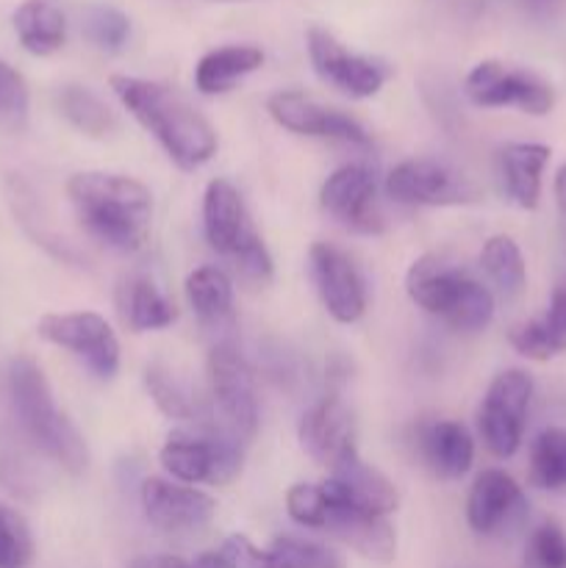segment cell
I'll return each instance as SVG.
<instances>
[{
    "label": "cell",
    "instance_id": "cell-1",
    "mask_svg": "<svg viewBox=\"0 0 566 568\" xmlns=\"http://www.w3.org/2000/svg\"><path fill=\"white\" fill-rule=\"evenodd\" d=\"M109 83L120 103L159 139L181 170H198L216 153L214 128L178 89L133 75H111Z\"/></svg>",
    "mask_w": 566,
    "mask_h": 568
},
{
    "label": "cell",
    "instance_id": "cell-2",
    "mask_svg": "<svg viewBox=\"0 0 566 568\" xmlns=\"http://www.w3.org/2000/svg\"><path fill=\"white\" fill-rule=\"evenodd\" d=\"M67 194L83 231L120 253H137L148 244L153 200L144 183L111 172H78Z\"/></svg>",
    "mask_w": 566,
    "mask_h": 568
},
{
    "label": "cell",
    "instance_id": "cell-3",
    "mask_svg": "<svg viewBox=\"0 0 566 568\" xmlns=\"http://www.w3.org/2000/svg\"><path fill=\"white\" fill-rule=\"evenodd\" d=\"M11 405L26 436L70 475H81L89 449L78 427L55 408L44 372L31 358H14L9 366Z\"/></svg>",
    "mask_w": 566,
    "mask_h": 568
},
{
    "label": "cell",
    "instance_id": "cell-4",
    "mask_svg": "<svg viewBox=\"0 0 566 568\" xmlns=\"http://www.w3.org/2000/svg\"><path fill=\"white\" fill-rule=\"evenodd\" d=\"M405 288L420 308L444 320L453 331L477 333L494 316L492 292L458 266L444 264L438 255H422L414 261Z\"/></svg>",
    "mask_w": 566,
    "mask_h": 568
},
{
    "label": "cell",
    "instance_id": "cell-5",
    "mask_svg": "<svg viewBox=\"0 0 566 568\" xmlns=\"http://www.w3.org/2000/svg\"><path fill=\"white\" fill-rule=\"evenodd\" d=\"M203 227L211 250L231 258L236 270H242L250 281H270L272 277V255L261 242L259 231L250 222L244 200L233 183L211 181L203 194Z\"/></svg>",
    "mask_w": 566,
    "mask_h": 568
},
{
    "label": "cell",
    "instance_id": "cell-6",
    "mask_svg": "<svg viewBox=\"0 0 566 568\" xmlns=\"http://www.w3.org/2000/svg\"><path fill=\"white\" fill-rule=\"evenodd\" d=\"M159 458L161 466L183 486H225L242 469V444L220 427L205 433L172 430Z\"/></svg>",
    "mask_w": 566,
    "mask_h": 568
},
{
    "label": "cell",
    "instance_id": "cell-7",
    "mask_svg": "<svg viewBox=\"0 0 566 568\" xmlns=\"http://www.w3.org/2000/svg\"><path fill=\"white\" fill-rule=\"evenodd\" d=\"M209 386L214 403V427L247 444L259 430V399L253 372L233 344L220 342L209 353Z\"/></svg>",
    "mask_w": 566,
    "mask_h": 568
},
{
    "label": "cell",
    "instance_id": "cell-8",
    "mask_svg": "<svg viewBox=\"0 0 566 568\" xmlns=\"http://www.w3.org/2000/svg\"><path fill=\"white\" fill-rule=\"evenodd\" d=\"M464 92L469 103L481 105V109L514 105V109L533 116L549 114L555 105L553 87L542 75L525 70V67H511L494 59L472 67L464 81Z\"/></svg>",
    "mask_w": 566,
    "mask_h": 568
},
{
    "label": "cell",
    "instance_id": "cell-9",
    "mask_svg": "<svg viewBox=\"0 0 566 568\" xmlns=\"http://www.w3.org/2000/svg\"><path fill=\"white\" fill-rule=\"evenodd\" d=\"M533 399V377L525 369L499 372L477 410L483 444L497 458H511L525 436L527 408Z\"/></svg>",
    "mask_w": 566,
    "mask_h": 568
},
{
    "label": "cell",
    "instance_id": "cell-10",
    "mask_svg": "<svg viewBox=\"0 0 566 568\" xmlns=\"http://www.w3.org/2000/svg\"><path fill=\"white\" fill-rule=\"evenodd\" d=\"M386 194L405 205H472L481 200V189L453 166L433 159H408L386 175Z\"/></svg>",
    "mask_w": 566,
    "mask_h": 568
},
{
    "label": "cell",
    "instance_id": "cell-11",
    "mask_svg": "<svg viewBox=\"0 0 566 568\" xmlns=\"http://www.w3.org/2000/svg\"><path fill=\"white\" fill-rule=\"evenodd\" d=\"M37 333L44 342L78 355L103 381L114 377L120 369V342L100 314H92V311L48 314L39 320Z\"/></svg>",
    "mask_w": 566,
    "mask_h": 568
},
{
    "label": "cell",
    "instance_id": "cell-12",
    "mask_svg": "<svg viewBox=\"0 0 566 568\" xmlns=\"http://www.w3.org/2000/svg\"><path fill=\"white\" fill-rule=\"evenodd\" d=\"M309 59L322 81L355 100L377 94L392 75L386 61L344 48L325 28H311L309 31Z\"/></svg>",
    "mask_w": 566,
    "mask_h": 568
},
{
    "label": "cell",
    "instance_id": "cell-13",
    "mask_svg": "<svg viewBox=\"0 0 566 568\" xmlns=\"http://www.w3.org/2000/svg\"><path fill=\"white\" fill-rule=\"evenodd\" d=\"M311 281L327 314L342 325H353L366 308V288L358 266L333 244H314L309 253Z\"/></svg>",
    "mask_w": 566,
    "mask_h": 568
},
{
    "label": "cell",
    "instance_id": "cell-14",
    "mask_svg": "<svg viewBox=\"0 0 566 568\" xmlns=\"http://www.w3.org/2000/svg\"><path fill=\"white\" fill-rule=\"evenodd\" d=\"M272 120L286 131L297 133V136H316V139H333V142L370 144V133L361 125L355 116L344 114V111L333 109V105L320 103V100L309 98L303 92H277L272 94L270 103Z\"/></svg>",
    "mask_w": 566,
    "mask_h": 568
},
{
    "label": "cell",
    "instance_id": "cell-15",
    "mask_svg": "<svg viewBox=\"0 0 566 568\" xmlns=\"http://www.w3.org/2000/svg\"><path fill=\"white\" fill-rule=\"evenodd\" d=\"M320 203L338 225L355 233H381L383 214L377 209L375 172L364 164L338 166L320 189Z\"/></svg>",
    "mask_w": 566,
    "mask_h": 568
},
{
    "label": "cell",
    "instance_id": "cell-16",
    "mask_svg": "<svg viewBox=\"0 0 566 568\" xmlns=\"http://www.w3.org/2000/svg\"><path fill=\"white\" fill-rule=\"evenodd\" d=\"M142 508L150 525L166 536H189L211 525L216 514V503L209 494L189 488L183 483L150 477L142 483Z\"/></svg>",
    "mask_w": 566,
    "mask_h": 568
},
{
    "label": "cell",
    "instance_id": "cell-17",
    "mask_svg": "<svg viewBox=\"0 0 566 568\" xmlns=\"http://www.w3.org/2000/svg\"><path fill=\"white\" fill-rule=\"evenodd\" d=\"M320 488L322 497H325L320 530L336 536L338 541L347 544L350 549H355L361 558L375 560V564H392L394 555H397V536H394L386 516L355 508V505L342 503V499L333 497L331 491H325V486Z\"/></svg>",
    "mask_w": 566,
    "mask_h": 568
},
{
    "label": "cell",
    "instance_id": "cell-18",
    "mask_svg": "<svg viewBox=\"0 0 566 568\" xmlns=\"http://www.w3.org/2000/svg\"><path fill=\"white\" fill-rule=\"evenodd\" d=\"M228 568H344L342 555L305 538L281 536L270 547H255L247 536H231L216 552Z\"/></svg>",
    "mask_w": 566,
    "mask_h": 568
},
{
    "label": "cell",
    "instance_id": "cell-19",
    "mask_svg": "<svg viewBox=\"0 0 566 568\" xmlns=\"http://www.w3.org/2000/svg\"><path fill=\"white\" fill-rule=\"evenodd\" d=\"M527 519V499L519 483L499 469L477 475L466 499V521L477 536H503Z\"/></svg>",
    "mask_w": 566,
    "mask_h": 568
},
{
    "label": "cell",
    "instance_id": "cell-20",
    "mask_svg": "<svg viewBox=\"0 0 566 568\" xmlns=\"http://www.w3.org/2000/svg\"><path fill=\"white\" fill-rule=\"evenodd\" d=\"M297 436L305 453H309L316 464L327 466V469L342 464L347 455L358 453V449H355L353 416L344 408L342 399L336 397L322 399L314 408L305 410L303 419H300Z\"/></svg>",
    "mask_w": 566,
    "mask_h": 568
},
{
    "label": "cell",
    "instance_id": "cell-21",
    "mask_svg": "<svg viewBox=\"0 0 566 568\" xmlns=\"http://www.w3.org/2000/svg\"><path fill=\"white\" fill-rule=\"evenodd\" d=\"M322 486L342 503H350L377 516H388L400 503L397 488L392 486V480L383 471H377L375 466L364 464L358 453L347 455L342 464L333 466L331 477Z\"/></svg>",
    "mask_w": 566,
    "mask_h": 568
},
{
    "label": "cell",
    "instance_id": "cell-22",
    "mask_svg": "<svg viewBox=\"0 0 566 568\" xmlns=\"http://www.w3.org/2000/svg\"><path fill=\"white\" fill-rule=\"evenodd\" d=\"M416 449L427 469L444 480H458L475 460V442L461 422L433 419L422 422L416 430Z\"/></svg>",
    "mask_w": 566,
    "mask_h": 568
},
{
    "label": "cell",
    "instance_id": "cell-23",
    "mask_svg": "<svg viewBox=\"0 0 566 568\" xmlns=\"http://www.w3.org/2000/svg\"><path fill=\"white\" fill-rule=\"evenodd\" d=\"M553 150L536 142H508L497 153L503 189L519 209L533 211L542 200V175Z\"/></svg>",
    "mask_w": 566,
    "mask_h": 568
},
{
    "label": "cell",
    "instance_id": "cell-24",
    "mask_svg": "<svg viewBox=\"0 0 566 568\" xmlns=\"http://www.w3.org/2000/svg\"><path fill=\"white\" fill-rule=\"evenodd\" d=\"M117 308H120L122 322L133 333L161 331V327L175 322L172 300L153 281L142 275L122 277L120 286H117Z\"/></svg>",
    "mask_w": 566,
    "mask_h": 568
},
{
    "label": "cell",
    "instance_id": "cell-25",
    "mask_svg": "<svg viewBox=\"0 0 566 568\" xmlns=\"http://www.w3.org/2000/svg\"><path fill=\"white\" fill-rule=\"evenodd\" d=\"M11 26L22 48L33 55H53L67 42V17L53 0H22Z\"/></svg>",
    "mask_w": 566,
    "mask_h": 568
},
{
    "label": "cell",
    "instance_id": "cell-26",
    "mask_svg": "<svg viewBox=\"0 0 566 568\" xmlns=\"http://www.w3.org/2000/svg\"><path fill=\"white\" fill-rule=\"evenodd\" d=\"M264 64V50L255 44H225L209 50L194 67V87L203 94H222L233 89V83L255 72Z\"/></svg>",
    "mask_w": 566,
    "mask_h": 568
},
{
    "label": "cell",
    "instance_id": "cell-27",
    "mask_svg": "<svg viewBox=\"0 0 566 568\" xmlns=\"http://www.w3.org/2000/svg\"><path fill=\"white\" fill-rule=\"evenodd\" d=\"M186 297L205 327H222L233 316V283L216 266H200L186 277Z\"/></svg>",
    "mask_w": 566,
    "mask_h": 568
},
{
    "label": "cell",
    "instance_id": "cell-28",
    "mask_svg": "<svg viewBox=\"0 0 566 568\" xmlns=\"http://www.w3.org/2000/svg\"><path fill=\"white\" fill-rule=\"evenodd\" d=\"M55 105L61 116L92 139H105L117 131V116L103 100L78 83H67L55 92Z\"/></svg>",
    "mask_w": 566,
    "mask_h": 568
},
{
    "label": "cell",
    "instance_id": "cell-29",
    "mask_svg": "<svg viewBox=\"0 0 566 568\" xmlns=\"http://www.w3.org/2000/svg\"><path fill=\"white\" fill-rule=\"evenodd\" d=\"M481 266L488 275V281L499 288V294L508 300L519 297L525 292L527 270L525 258H522L519 244L511 236H492L481 250Z\"/></svg>",
    "mask_w": 566,
    "mask_h": 568
},
{
    "label": "cell",
    "instance_id": "cell-30",
    "mask_svg": "<svg viewBox=\"0 0 566 568\" xmlns=\"http://www.w3.org/2000/svg\"><path fill=\"white\" fill-rule=\"evenodd\" d=\"M530 483L544 491L566 488V427H547L530 449Z\"/></svg>",
    "mask_w": 566,
    "mask_h": 568
},
{
    "label": "cell",
    "instance_id": "cell-31",
    "mask_svg": "<svg viewBox=\"0 0 566 568\" xmlns=\"http://www.w3.org/2000/svg\"><path fill=\"white\" fill-rule=\"evenodd\" d=\"M81 26L89 42L98 50H105V53H120L125 48L128 37H131V20L120 9L105 3L87 6L81 17Z\"/></svg>",
    "mask_w": 566,
    "mask_h": 568
},
{
    "label": "cell",
    "instance_id": "cell-32",
    "mask_svg": "<svg viewBox=\"0 0 566 568\" xmlns=\"http://www.w3.org/2000/svg\"><path fill=\"white\" fill-rule=\"evenodd\" d=\"M33 558V538L26 519L0 503V568H28Z\"/></svg>",
    "mask_w": 566,
    "mask_h": 568
},
{
    "label": "cell",
    "instance_id": "cell-33",
    "mask_svg": "<svg viewBox=\"0 0 566 568\" xmlns=\"http://www.w3.org/2000/svg\"><path fill=\"white\" fill-rule=\"evenodd\" d=\"M144 386H148L150 399L155 403V408L166 416V419H192L194 408L189 403L186 392L181 388V383L159 364H150L144 369Z\"/></svg>",
    "mask_w": 566,
    "mask_h": 568
},
{
    "label": "cell",
    "instance_id": "cell-34",
    "mask_svg": "<svg viewBox=\"0 0 566 568\" xmlns=\"http://www.w3.org/2000/svg\"><path fill=\"white\" fill-rule=\"evenodd\" d=\"M508 338L511 344H514L516 353L533 361H549L555 358V355L566 353V338L558 336L553 327H547V322H544L542 316L516 325Z\"/></svg>",
    "mask_w": 566,
    "mask_h": 568
},
{
    "label": "cell",
    "instance_id": "cell-35",
    "mask_svg": "<svg viewBox=\"0 0 566 568\" xmlns=\"http://www.w3.org/2000/svg\"><path fill=\"white\" fill-rule=\"evenodd\" d=\"M527 568H566V532L555 521H544L527 538Z\"/></svg>",
    "mask_w": 566,
    "mask_h": 568
},
{
    "label": "cell",
    "instance_id": "cell-36",
    "mask_svg": "<svg viewBox=\"0 0 566 568\" xmlns=\"http://www.w3.org/2000/svg\"><path fill=\"white\" fill-rule=\"evenodd\" d=\"M286 510L300 527L320 530L322 510H325V497H322V488L309 486V483L292 486L286 494Z\"/></svg>",
    "mask_w": 566,
    "mask_h": 568
},
{
    "label": "cell",
    "instance_id": "cell-37",
    "mask_svg": "<svg viewBox=\"0 0 566 568\" xmlns=\"http://www.w3.org/2000/svg\"><path fill=\"white\" fill-rule=\"evenodd\" d=\"M28 111V89L20 72L0 59V120L22 122Z\"/></svg>",
    "mask_w": 566,
    "mask_h": 568
},
{
    "label": "cell",
    "instance_id": "cell-38",
    "mask_svg": "<svg viewBox=\"0 0 566 568\" xmlns=\"http://www.w3.org/2000/svg\"><path fill=\"white\" fill-rule=\"evenodd\" d=\"M542 320L547 322V327H553L558 336L566 338V277L555 283L553 294H549L547 314H544Z\"/></svg>",
    "mask_w": 566,
    "mask_h": 568
},
{
    "label": "cell",
    "instance_id": "cell-39",
    "mask_svg": "<svg viewBox=\"0 0 566 568\" xmlns=\"http://www.w3.org/2000/svg\"><path fill=\"white\" fill-rule=\"evenodd\" d=\"M516 3L536 20H555L566 9V0H516Z\"/></svg>",
    "mask_w": 566,
    "mask_h": 568
},
{
    "label": "cell",
    "instance_id": "cell-40",
    "mask_svg": "<svg viewBox=\"0 0 566 568\" xmlns=\"http://www.w3.org/2000/svg\"><path fill=\"white\" fill-rule=\"evenodd\" d=\"M131 568H192V564H186L181 558H172V555H153V558L133 560Z\"/></svg>",
    "mask_w": 566,
    "mask_h": 568
},
{
    "label": "cell",
    "instance_id": "cell-41",
    "mask_svg": "<svg viewBox=\"0 0 566 568\" xmlns=\"http://www.w3.org/2000/svg\"><path fill=\"white\" fill-rule=\"evenodd\" d=\"M555 200H558V209L566 220V164L560 166L558 175H555Z\"/></svg>",
    "mask_w": 566,
    "mask_h": 568
},
{
    "label": "cell",
    "instance_id": "cell-42",
    "mask_svg": "<svg viewBox=\"0 0 566 568\" xmlns=\"http://www.w3.org/2000/svg\"><path fill=\"white\" fill-rule=\"evenodd\" d=\"M216 3H242V0H216Z\"/></svg>",
    "mask_w": 566,
    "mask_h": 568
}]
</instances>
